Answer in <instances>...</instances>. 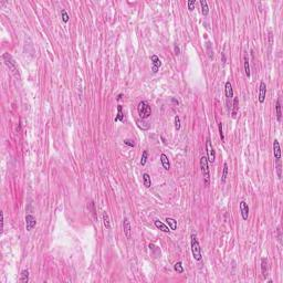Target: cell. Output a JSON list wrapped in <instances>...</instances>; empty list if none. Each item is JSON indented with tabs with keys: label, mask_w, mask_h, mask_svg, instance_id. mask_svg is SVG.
<instances>
[{
	"label": "cell",
	"mask_w": 283,
	"mask_h": 283,
	"mask_svg": "<svg viewBox=\"0 0 283 283\" xmlns=\"http://www.w3.org/2000/svg\"><path fill=\"white\" fill-rule=\"evenodd\" d=\"M190 246H191V253L193 257L196 261H200L202 259V254H201V248H200V244L198 242L197 238L195 234H191V240H190Z\"/></svg>",
	"instance_id": "obj_1"
},
{
	"label": "cell",
	"mask_w": 283,
	"mask_h": 283,
	"mask_svg": "<svg viewBox=\"0 0 283 283\" xmlns=\"http://www.w3.org/2000/svg\"><path fill=\"white\" fill-rule=\"evenodd\" d=\"M137 111H138V115L140 118H148L151 114V105L148 104L147 101H142L137 106Z\"/></svg>",
	"instance_id": "obj_2"
},
{
	"label": "cell",
	"mask_w": 283,
	"mask_h": 283,
	"mask_svg": "<svg viewBox=\"0 0 283 283\" xmlns=\"http://www.w3.org/2000/svg\"><path fill=\"white\" fill-rule=\"evenodd\" d=\"M200 169L204 175V178L206 180V185H209L210 182V171H209V163L206 156L200 157Z\"/></svg>",
	"instance_id": "obj_3"
},
{
	"label": "cell",
	"mask_w": 283,
	"mask_h": 283,
	"mask_svg": "<svg viewBox=\"0 0 283 283\" xmlns=\"http://www.w3.org/2000/svg\"><path fill=\"white\" fill-rule=\"evenodd\" d=\"M2 60H4V64L8 66L9 69H10L13 73L18 74V68H17L16 62H15V60H13V58H12L11 55L9 54V53H4V55H2Z\"/></svg>",
	"instance_id": "obj_4"
},
{
	"label": "cell",
	"mask_w": 283,
	"mask_h": 283,
	"mask_svg": "<svg viewBox=\"0 0 283 283\" xmlns=\"http://www.w3.org/2000/svg\"><path fill=\"white\" fill-rule=\"evenodd\" d=\"M206 149H207V159H208V163L212 164L216 159V151L212 147V144L210 140L209 137H207L206 140Z\"/></svg>",
	"instance_id": "obj_5"
},
{
	"label": "cell",
	"mask_w": 283,
	"mask_h": 283,
	"mask_svg": "<svg viewBox=\"0 0 283 283\" xmlns=\"http://www.w3.org/2000/svg\"><path fill=\"white\" fill-rule=\"evenodd\" d=\"M35 226H37V219L30 213L27 215L26 216V229H27V231H31Z\"/></svg>",
	"instance_id": "obj_6"
},
{
	"label": "cell",
	"mask_w": 283,
	"mask_h": 283,
	"mask_svg": "<svg viewBox=\"0 0 283 283\" xmlns=\"http://www.w3.org/2000/svg\"><path fill=\"white\" fill-rule=\"evenodd\" d=\"M151 71H153V73H157V71L159 70V68H160V65H162V61H160V59L157 57V55L153 54L151 57Z\"/></svg>",
	"instance_id": "obj_7"
},
{
	"label": "cell",
	"mask_w": 283,
	"mask_h": 283,
	"mask_svg": "<svg viewBox=\"0 0 283 283\" xmlns=\"http://www.w3.org/2000/svg\"><path fill=\"white\" fill-rule=\"evenodd\" d=\"M239 207H240V212H241V217L243 220H248L249 218V206L246 201H240L239 204Z\"/></svg>",
	"instance_id": "obj_8"
},
{
	"label": "cell",
	"mask_w": 283,
	"mask_h": 283,
	"mask_svg": "<svg viewBox=\"0 0 283 283\" xmlns=\"http://www.w3.org/2000/svg\"><path fill=\"white\" fill-rule=\"evenodd\" d=\"M265 95H267V85L264 82H261L259 89V102L261 104H263L265 101Z\"/></svg>",
	"instance_id": "obj_9"
},
{
	"label": "cell",
	"mask_w": 283,
	"mask_h": 283,
	"mask_svg": "<svg viewBox=\"0 0 283 283\" xmlns=\"http://www.w3.org/2000/svg\"><path fill=\"white\" fill-rule=\"evenodd\" d=\"M273 154H274V158L276 162L281 160V147H280V143L278 140H274L273 142Z\"/></svg>",
	"instance_id": "obj_10"
},
{
	"label": "cell",
	"mask_w": 283,
	"mask_h": 283,
	"mask_svg": "<svg viewBox=\"0 0 283 283\" xmlns=\"http://www.w3.org/2000/svg\"><path fill=\"white\" fill-rule=\"evenodd\" d=\"M123 229H124V233L126 238L129 239L131 238V233H132V228H131V222L128 220V218H124L123 219Z\"/></svg>",
	"instance_id": "obj_11"
},
{
	"label": "cell",
	"mask_w": 283,
	"mask_h": 283,
	"mask_svg": "<svg viewBox=\"0 0 283 283\" xmlns=\"http://www.w3.org/2000/svg\"><path fill=\"white\" fill-rule=\"evenodd\" d=\"M154 223H155L156 228L159 229L160 231H163V232H165V233H169V232H171V229H169V227H168L167 225H165L163 221H160V220H158V219H157V220L154 221Z\"/></svg>",
	"instance_id": "obj_12"
},
{
	"label": "cell",
	"mask_w": 283,
	"mask_h": 283,
	"mask_svg": "<svg viewBox=\"0 0 283 283\" xmlns=\"http://www.w3.org/2000/svg\"><path fill=\"white\" fill-rule=\"evenodd\" d=\"M225 93H226V96H227V98H232L233 97V90H232V85H231V83H230V81H227L225 84Z\"/></svg>",
	"instance_id": "obj_13"
},
{
	"label": "cell",
	"mask_w": 283,
	"mask_h": 283,
	"mask_svg": "<svg viewBox=\"0 0 283 283\" xmlns=\"http://www.w3.org/2000/svg\"><path fill=\"white\" fill-rule=\"evenodd\" d=\"M160 162H162V165H163V167L166 171H169V169H171V163H169V159H168L167 155L162 154V155H160Z\"/></svg>",
	"instance_id": "obj_14"
},
{
	"label": "cell",
	"mask_w": 283,
	"mask_h": 283,
	"mask_svg": "<svg viewBox=\"0 0 283 283\" xmlns=\"http://www.w3.org/2000/svg\"><path fill=\"white\" fill-rule=\"evenodd\" d=\"M261 272H262L263 278H267L268 276V260H267V258H262V259H261Z\"/></svg>",
	"instance_id": "obj_15"
},
{
	"label": "cell",
	"mask_w": 283,
	"mask_h": 283,
	"mask_svg": "<svg viewBox=\"0 0 283 283\" xmlns=\"http://www.w3.org/2000/svg\"><path fill=\"white\" fill-rule=\"evenodd\" d=\"M243 65H244V73H246V75L248 76V78H250V75H251V73H250V65H249V59H248V55L246 54L243 57Z\"/></svg>",
	"instance_id": "obj_16"
},
{
	"label": "cell",
	"mask_w": 283,
	"mask_h": 283,
	"mask_svg": "<svg viewBox=\"0 0 283 283\" xmlns=\"http://www.w3.org/2000/svg\"><path fill=\"white\" fill-rule=\"evenodd\" d=\"M102 219H103V225L107 230L111 229V222H110V217L109 215L106 213V211H103V215H102Z\"/></svg>",
	"instance_id": "obj_17"
},
{
	"label": "cell",
	"mask_w": 283,
	"mask_h": 283,
	"mask_svg": "<svg viewBox=\"0 0 283 283\" xmlns=\"http://www.w3.org/2000/svg\"><path fill=\"white\" fill-rule=\"evenodd\" d=\"M232 112H231V116L234 118L237 116V113H238V110H239V98L238 97H234L233 98V105H232Z\"/></svg>",
	"instance_id": "obj_18"
},
{
	"label": "cell",
	"mask_w": 283,
	"mask_h": 283,
	"mask_svg": "<svg viewBox=\"0 0 283 283\" xmlns=\"http://www.w3.org/2000/svg\"><path fill=\"white\" fill-rule=\"evenodd\" d=\"M166 223H167V226L169 227V229L171 230H176L177 229V221L175 220L174 218H166Z\"/></svg>",
	"instance_id": "obj_19"
},
{
	"label": "cell",
	"mask_w": 283,
	"mask_h": 283,
	"mask_svg": "<svg viewBox=\"0 0 283 283\" xmlns=\"http://www.w3.org/2000/svg\"><path fill=\"white\" fill-rule=\"evenodd\" d=\"M200 7H201V12L204 16H208L209 13V8H208V4L206 0H200Z\"/></svg>",
	"instance_id": "obj_20"
},
{
	"label": "cell",
	"mask_w": 283,
	"mask_h": 283,
	"mask_svg": "<svg viewBox=\"0 0 283 283\" xmlns=\"http://www.w3.org/2000/svg\"><path fill=\"white\" fill-rule=\"evenodd\" d=\"M206 50H207V53H208V57H209L210 60L213 59V50H212V44L210 41H207L206 42Z\"/></svg>",
	"instance_id": "obj_21"
},
{
	"label": "cell",
	"mask_w": 283,
	"mask_h": 283,
	"mask_svg": "<svg viewBox=\"0 0 283 283\" xmlns=\"http://www.w3.org/2000/svg\"><path fill=\"white\" fill-rule=\"evenodd\" d=\"M114 121H115V122H124V114L122 112V106H121V105L117 106V115Z\"/></svg>",
	"instance_id": "obj_22"
},
{
	"label": "cell",
	"mask_w": 283,
	"mask_h": 283,
	"mask_svg": "<svg viewBox=\"0 0 283 283\" xmlns=\"http://www.w3.org/2000/svg\"><path fill=\"white\" fill-rule=\"evenodd\" d=\"M143 182H144V186L146 187V188H149V187L151 186V176H149V175H148L147 173L143 174Z\"/></svg>",
	"instance_id": "obj_23"
},
{
	"label": "cell",
	"mask_w": 283,
	"mask_h": 283,
	"mask_svg": "<svg viewBox=\"0 0 283 283\" xmlns=\"http://www.w3.org/2000/svg\"><path fill=\"white\" fill-rule=\"evenodd\" d=\"M20 282H22V283L29 282V271H28V270H22L21 275H20Z\"/></svg>",
	"instance_id": "obj_24"
},
{
	"label": "cell",
	"mask_w": 283,
	"mask_h": 283,
	"mask_svg": "<svg viewBox=\"0 0 283 283\" xmlns=\"http://www.w3.org/2000/svg\"><path fill=\"white\" fill-rule=\"evenodd\" d=\"M275 111H276V118L279 122H281V118H282V112H281V103H280V100L276 101V104H275Z\"/></svg>",
	"instance_id": "obj_25"
},
{
	"label": "cell",
	"mask_w": 283,
	"mask_h": 283,
	"mask_svg": "<svg viewBox=\"0 0 283 283\" xmlns=\"http://www.w3.org/2000/svg\"><path fill=\"white\" fill-rule=\"evenodd\" d=\"M174 270L177 273H184V268H182V261H178V262H176L174 265Z\"/></svg>",
	"instance_id": "obj_26"
},
{
	"label": "cell",
	"mask_w": 283,
	"mask_h": 283,
	"mask_svg": "<svg viewBox=\"0 0 283 283\" xmlns=\"http://www.w3.org/2000/svg\"><path fill=\"white\" fill-rule=\"evenodd\" d=\"M228 176V164L225 163L223 164V171H222V177H221V182H225Z\"/></svg>",
	"instance_id": "obj_27"
},
{
	"label": "cell",
	"mask_w": 283,
	"mask_h": 283,
	"mask_svg": "<svg viewBox=\"0 0 283 283\" xmlns=\"http://www.w3.org/2000/svg\"><path fill=\"white\" fill-rule=\"evenodd\" d=\"M147 157H148V151H144L143 154H142V158H140V165H142V166H145V165H146Z\"/></svg>",
	"instance_id": "obj_28"
},
{
	"label": "cell",
	"mask_w": 283,
	"mask_h": 283,
	"mask_svg": "<svg viewBox=\"0 0 283 283\" xmlns=\"http://www.w3.org/2000/svg\"><path fill=\"white\" fill-rule=\"evenodd\" d=\"M281 171H282V166H281V160H279V162H276V173H278V178L279 179L282 178Z\"/></svg>",
	"instance_id": "obj_29"
},
{
	"label": "cell",
	"mask_w": 283,
	"mask_h": 283,
	"mask_svg": "<svg viewBox=\"0 0 283 283\" xmlns=\"http://www.w3.org/2000/svg\"><path fill=\"white\" fill-rule=\"evenodd\" d=\"M61 16H62L63 22H65V24L69 21V19H70V17H69V15H68V12H66L65 9H62V11H61Z\"/></svg>",
	"instance_id": "obj_30"
},
{
	"label": "cell",
	"mask_w": 283,
	"mask_h": 283,
	"mask_svg": "<svg viewBox=\"0 0 283 283\" xmlns=\"http://www.w3.org/2000/svg\"><path fill=\"white\" fill-rule=\"evenodd\" d=\"M218 128H219V136L221 138V142H225V135H223V129H222V123H219L218 124Z\"/></svg>",
	"instance_id": "obj_31"
},
{
	"label": "cell",
	"mask_w": 283,
	"mask_h": 283,
	"mask_svg": "<svg viewBox=\"0 0 283 283\" xmlns=\"http://www.w3.org/2000/svg\"><path fill=\"white\" fill-rule=\"evenodd\" d=\"M187 6H188V10L193 11L195 9V6H196V1L195 0H188L187 1Z\"/></svg>",
	"instance_id": "obj_32"
},
{
	"label": "cell",
	"mask_w": 283,
	"mask_h": 283,
	"mask_svg": "<svg viewBox=\"0 0 283 283\" xmlns=\"http://www.w3.org/2000/svg\"><path fill=\"white\" fill-rule=\"evenodd\" d=\"M175 128H176L177 131L180 129V118H179L178 115L175 116Z\"/></svg>",
	"instance_id": "obj_33"
},
{
	"label": "cell",
	"mask_w": 283,
	"mask_h": 283,
	"mask_svg": "<svg viewBox=\"0 0 283 283\" xmlns=\"http://www.w3.org/2000/svg\"><path fill=\"white\" fill-rule=\"evenodd\" d=\"M124 144L125 145H127V146H129V147H134V146H135V142H134L133 140H125Z\"/></svg>",
	"instance_id": "obj_34"
},
{
	"label": "cell",
	"mask_w": 283,
	"mask_h": 283,
	"mask_svg": "<svg viewBox=\"0 0 283 283\" xmlns=\"http://www.w3.org/2000/svg\"><path fill=\"white\" fill-rule=\"evenodd\" d=\"M174 49H175V53L178 55L179 53H180V49H179V47H178V46H175Z\"/></svg>",
	"instance_id": "obj_35"
},
{
	"label": "cell",
	"mask_w": 283,
	"mask_h": 283,
	"mask_svg": "<svg viewBox=\"0 0 283 283\" xmlns=\"http://www.w3.org/2000/svg\"><path fill=\"white\" fill-rule=\"evenodd\" d=\"M222 60H223V62H226V57H225V54L222 53Z\"/></svg>",
	"instance_id": "obj_36"
},
{
	"label": "cell",
	"mask_w": 283,
	"mask_h": 283,
	"mask_svg": "<svg viewBox=\"0 0 283 283\" xmlns=\"http://www.w3.org/2000/svg\"><path fill=\"white\" fill-rule=\"evenodd\" d=\"M121 98H122V94H120V95L117 96V100H121Z\"/></svg>",
	"instance_id": "obj_37"
}]
</instances>
